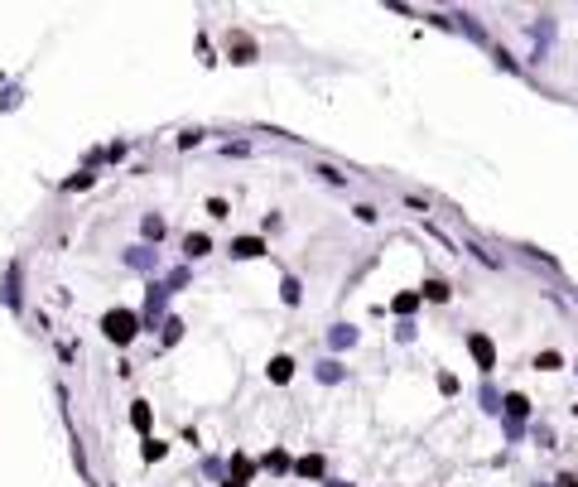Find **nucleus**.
Segmentation results:
<instances>
[{"mask_svg": "<svg viewBox=\"0 0 578 487\" xmlns=\"http://www.w3.org/2000/svg\"><path fill=\"white\" fill-rule=\"evenodd\" d=\"M559 487H578V473H559Z\"/></svg>", "mask_w": 578, "mask_h": 487, "instance_id": "obj_26", "label": "nucleus"}, {"mask_svg": "<svg viewBox=\"0 0 578 487\" xmlns=\"http://www.w3.org/2000/svg\"><path fill=\"white\" fill-rule=\"evenodd\" d=\"M482 410H487V415H496V410H501V395H496V386H482Z\"/></svg>", "mask_w": 578, "mask_h": 487, "instance_id": "obj_14", "label": "nucleus"}, {"mask_svg": "<svg viewBox=\"0 0 578 487\" xmlns=\"http://www.w3.org/2000/svg\"><path fill=\"white\" fill-rule=\"evenodd\" d=\"M164 285H150V304H145V323H155V318H159V309H164Z\"/></svg>", "mask_w": 578, "mask_h": 487, "instance_id": "obj_8", "label": "nucleus"}, {"mask_svg": "<svg viewBox=\"0 0 578 487\" xmlns=\"http://www.w3.org/2000/svg\"><path fill=\"white\" fill-rule=\"evenodd\" d=\"M130 420H135V429H150V405H145V400H135V410H130Z\"/></svg>", "mask_w": 578, "mask_h": 487, "instance_id": "obj_17", "label": "nucleus"}, {"mask_svg": "<svg viewBox=\"0 0 578 487\" xmlns=\"http://www.w3.org/2000/svg\"><path fill=\"white\" fill-rule=\"evenodd\" d=\"M328 343H333V348H352V343H357V328H352V323H338V328L328 333Z\"/></svg>", "mask_w": 578, "mask_h": 487, "instance_id": "obj_9", "label": "nucleus"}, {"mask_svg": "<svg viewBox=\"0 0 578 487\" xmlns=\"http://www.w3.org/2000/svg\"><path fill=\"white\" fill-rule=\"evenodd\" d=\"M535 439H540L545 449H554V429H550V425H540V429H535Z\"/></svg>", "mask_w": 578, "mask_h": 487, "instance_id": "obj_24", "label": "nucleus"}, {"mask_svg": "<svg viewBox=\"0 0 578 487\" xmlns=\"http://www.w3.org/2000/svg\"><path fill=\"white\" fill-rule=\"evenodd\" d=\"M289 377H294V362H289V357H275V362H270V382H289Z\"/></svg>", "mask_w": 578, "mask_h": 487, "instance_id": "obj_12", "label": "nucleus"}, {"mask_svg": "<svg viewBox=\"0 0 578 487\" xmlns=\"http://www.w3.org/2000/svg\"><path fill=\"white\" fill-rule=\"evenodd\" d=\"M285 304H299V280L285 275Z\"/></svg>", "mask_w": 578, "mask_h": 487, "instance_id": "obj_23", "label": "nucleus"}, {"mask_svg": "<svg viewBox=\"0 0 578 487\" xmlns=\"http://www.w3.org/2000/svg\"><path fill=\"white\" fill-rule=\"evenodd\" d=\"M231 256H236V261L265 256V241H261V237H236V241H231Z\"/></svg>", "mask_w": 578, "mask_h": 487, "instance_id": "obj_4", "label": "nucleus"}, {"mask_svg": "<svg viewBox=\"0 0 578 487\" xmlns=\"http://www.w3.org/2000/svg\"><path fill=\"white\" fill-rule=\"evenodd\" d=\"M419 299H434V304H448V285H444V280H424V290H419Z\"/></svg>", "mask_w": 578, "mask_h": 487, "instance_id": "obj_11", "label": "nucleus"}, {"mask_svg": "<svg viewBox=\"0 0 578 487\" xmlns=\"http://www.w3.org/2000/svg\"><path fill=\"white\" fill-rule=\"evenodd\" d=\"M458 29H468V34H473L478 44H487V34H482V24L473 19V15H458Z\"/></svg>", "mask_w": 578, "mask_h": 487, "instance_id": "obj_15", "label": "nucleus"}, {"mask_svg": "<svg viewBox=\"0 0 578 487\" xmlns=\"http://www.w3.org/2000/svg\"><path fill=\"white\" fill-rule=\"evenodd\" d=\"M318 382H328V386H333V382H342V367H338L333 357H328V362H318Z\"/></svg>", "mask_w": 578, "mask_h": 487, "instance_id": "obj_13", "label": "nucleus"}, {"mask_svg": "<svg viewBox=\"0 0 578 487\" xmlns=\"http://www.w3.org/2000/svg\"><path fill=\"white\" fill-rule=\"evenodd\" d=\"M318 174H323L328 184H338V189H347V174H342V169H333V164H318Z\"/></svg>", "mask_w": 578, "mask_h": 487, "instance_id": "obj_16", "label": "nucleus"}, {"mask_svg": "<svg viewBox=\"0 0 578 487\" xmlns=\"http://www.w3.org/2000/svg\"><path fill=\"white\" fill-rule=\"evenodd\" d=\"M145 237L159 241V237H164V222H159V217H145Z\"/></svg>", "mask_w": 578, "mask_h": 487, "instance_id": "obj_20", "label": "nucleus"}, {"mask_svg": "<svg viewBox=\"0 0 578 487\" xmlns=\"http://www.w3.org/2000/svg\"><path fill=\"white\" fill-rule=\"evenodd\" d=\"M101 328H106V338H111V343H121V348H125V343L140 333V318H135L130 309H111V314L101 318Z\"/></svg>", "mask_w": 578, "mask_h": 487, "instance_id": "obj_1", "label": "nucleus"}, {"mask_svg": "<svg viewBox=\"0 0 578 487\" xmlns=\"http://www.w3.org/2000/svg\"><path fill=\"white\" fill-rule=\"evenodd\" d=\"M227 49L236 53V63H251V58H256V44H251L246 34H231V44H227Z\"/></svg>", "mask_w": 578, "mask_h": 487, "instance_id": "obj_7", "label": "nucleus"}, {"mask_svg": "<svg viewBox=\"0 0 578 487\" xmlns=\"http://www.w3.org/2000/svg\"><path fill=\"white\" fill-rule=\"evenodd\" d=\"M179 333H184V323H179V318H169V323H164V343H179Z\"/></svg>", "mask_w": 578, "mask_h": 487, "instance_id": "obj_22", "label": "nucleus"}, {"mask_svg": "<svg viewBox=\"0 0 578 487\" xmlns=\"http://www.w3.org/2000/svg\"><path fill=\"white\" fill-rule=\"evenodd\" d=\"M227 487H246V483H236V478H227Z\"/></svg>", "mask_w": 578, "mask_h": 487, "instance_id": "obj_27", "label": "nucleus"}, {"mask_svg": "<svg viewBox=\"0 0 578 487\" xmlns=\"http://www.w3.org/2000/svg\"><path fill=\"white\" fill-rule=\"evenodd\" d=\"M468 348H473V357H478L482 372H491V367H496V348H491V338H487V333H468Z\"/></svg>", "mask_w": 578, "mask_h": 487, "instance_id": "obj_2", "label": "nucleus"}, {"mask_svg": "<svg viewBox=\"0 0 578 487\" xmlns=\"http://www.w3.org/2000/svg\"><path fill=\"white\" fill-rule=\"evenodd\" d=\"M535 367H540V372H559V352H540Z\"/></svg>", "mask_w": 578, "mask_h": 487, "instance_id": "obj_18", "label": "nucleus"}, {"mask_svg": "<svg viewBox=\"0 0 578 487\" xmlns=\"http://www.w3.org/2000/svg\"><path fill=\"white\" fill-rule=\"evenodd\" d=\"M265 468H275V473H285V468H289V459H285V454H280V449H275V454H265Z\"/></svg>", "mask_w": 578, "mask_h": 487, "instance_id": "obj_21", "label": "nucleus"}, {"mask_svg": "<svg viewBox=\"0 0 578 487\" xmlns=\"http://www.w3.org/2000/svg\"><path fill=\"white\" fill-rule=\"evenodd\" d=\"M145 459H164V444L159 439H145Z\"/></svg>", "mask_w": 578, "mask_h": 487, "instance_id": "obj_25", "label": "nucleus"}, {"mask_svg": "<svg viewBox=\"0 0 578 487\" xmlns=\"http://www.w3.org/2000/svg\"><path fill=\"white\" fill-rule=\"evenodd\" d=\"M501 410H506V420H511V425H520V420L530 415V400H525L520 391H511V395H501Z\"/></svg>", "mask_w": 578, "mask_h": 487, "instance_id": "obj_3", "label": "nucleus"}, {"mask_svg": "<svg viewBox=\"0 0 578 487\" xmlns=\"http://www.w3.org/2000/svg\"><path fill=\"white\" fill-rule=\"evenodd\" d=\"M414 304H419V290H414V294H400V299H395V304H390V309H395V314H410V309H414Z\"/></svg>", "mask_w": 578, "mask_h": 487, "instance_id": "obj_19", "label": "nucleus"}, {"mask_svg": "<svg viewBox=\"0 0 578 487\" xmlns=\"http://www.w3.org/2000/svg\"><path fill=\"white\" fill-rule=\"evenodd\" d=\"M294 473H299V478H323V459H318V454H308V459H299V463H294Z\"/></svg>", "mask_w": 578, "mask_h": 487, "instance_id": "obj_10", "label": "nucleus"}, {"mask_svg": "<svg viewBox=\"0 0 578 487\" xmlns=\"http://www.w3.org/2000/svg\"><path fill=\"white\" fill-rule=\"evenodd\" d=\"M207 251H212V241H207L202 232H189V237H184V256H189V261H198V256H207Z\"/></svg>", "mask_w": 578, "mask_h": 487, "instance_id": "obj_5", "label": "nucleus"}, {"mask_svg": "<svg viewBox=\"0 0 578 487\" xmlns=\"http://www.w3.org/2000/svg\"><path fill=\"white\" fill-rule=\"evenodd\" d=\"M125 266H135V271H155V251H150V246H130V251H125Z\"/></svg>", "mask_w": 578, "mask_h": 487, "instance_id": "obj_6", "label": "nucleus"}]
</instances>
